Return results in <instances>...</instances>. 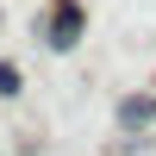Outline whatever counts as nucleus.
I'll return each mask as SVG.
<instances>
[{
    "instance_id": "obj_3",
    "label": "nucleus",
    "mask_w": 156,
    "mask_h": 156,
    "mask_svg": "<svg viewBox=\"0 0 156 156\" xmlns=\"http://www.w3.org/2000/svg\"><path fill=\"white\" fill-rule=\"evenodd\" d=\"M0 94H19V75H12L6 62H0Z\"/></svg>"
},
{
    "instance_id": "obj_1",
    "label": "nucleus",
    "mask_w": 156,
    "mask_h": 156,
    "mask_svg": "<svg viewBox=\"0 0 156 156\" xmlns=\"http://www.w3.org/2000/svg\"><path fill=\"white\" fill-rule=\"evenodd\" d=\"M75 37H81V12H75V0H56V12H50V44L69 50Z\"/></svg>"
},
{
    "instance_id": "obj_2",
    "label": "nucleus",
    "mask_w": 156,
    "mask_h": 156,
    "mask_svg": "<svg viewBox=\"0 0 156 156\" xmlns=\"http://www.w3.org/2000/svg\"><path fill=\"white\" fill-rule=\"evenodd\" d=\"M119 125H125V131H150V125H156V100L150 94H131L119 106Z\"/></svg>"
}]
</instances>
